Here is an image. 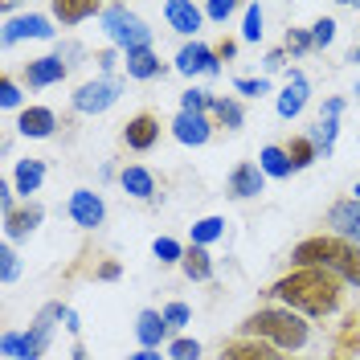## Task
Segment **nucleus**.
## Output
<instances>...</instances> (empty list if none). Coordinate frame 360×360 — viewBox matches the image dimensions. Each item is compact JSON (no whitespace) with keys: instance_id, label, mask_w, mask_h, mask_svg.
<instances>
[{"instance_id":"2","label":"nucleus","mask_w":360,"mask_h":360,"mask_svg":"<svg viewBox=\"0 0 360 360\" xmlns=\"http://www.w3.org/2000/svg\"><path fill=\"white\" fill-rule=\"evenodd\" d=\"M291 262H295V270L315 266V270L336 274L340 283L360 287V246H356V242H344V238H336V233H315V238H303V242L291 250Z\"/></svg>"},{"instance_id":"43","label":"nucleus","mask_w":360,"mask_h":360,"mask_svg":"<svg viewBox=\"0 0 360 360\" xmlns=\"http://www.w3.org/2000/svg\"><path fill=\"white\" fill-rule=\"evenodd\" d=\"M13 193H17L13 184H0V213H4V221L17 213V201H13Z\"/></svg>"},{"instance_id":"51","label":"nucleus","mask_w":360,"mask_h":360,"mask_svg":"<svg viewBox=\"0 0 360 360\" xmlns=\"http://www.w3.org/2000/svg\"><path fill=\"white\" fill-rule=\"evenodd\" d=\"M70 360H86V348H82V344H74V352H70Z\"/></svg>"},{"instance_id":"6","label":"nucleus","mask_w":360,"mask_h":360,"mask_svg":"<svg viewBox=\"0 0 360 360\" xmlns=\"http://www.w3.org/2000/svg\"><path fill=\"white\" fill-rule=\"evenodd\" d=\"M119 94H123V78H94V82H82V86L74 90V111L78 115H103L111 111L115 103H119Z\"/></svg>"},{"instance_id":"27","label":"nucleus","mask_w":360,"mask_h":360,"mask_svg":"<svg viewBox=\"0 0 360 360\" xmlns=\"http://www.w3.org/2000/svg\"><path fill=\"white\" fill-rule=\"evenodd\" d=\"M209 119H213V127L238 131V127L246 123V111H242V103H238V98H213V111H209Z\"/></svg>"},{"instance_id":"46","label":"nucleus","mask_w":360,"mask_h":360,"mask_svg":"<svg viewBox=\"0 0 360 360\" xmlns=\"http://www.w3.org/2000/svg\"><path fill=\"white\" fill-rule=\"evenodd\" d=\"M340 111H344V98H328L323 111H319V119H340Z\"/></svg>"},{"instance_id":"1","label":"nucleus","mask_w":360,"mask_h":360,"mask_svg":"<svg viewBox=\"0 0 360 360\" xmlns=\"http://www.w3.org/2000/svg\"><path fill=\"white\" fill-rule=\"evenodd\" d=\"M270 299H278L283 307H291L299 315H332L340 311V303H344V283H340L336 274H328V270H315V266H303V270H291V274H283L278 283H270Z\"/></svg>"},{"instance_id":"45","label":"nucleus","mask_w":360,"mask_h":360,"mask_svg":"<svg viewBox=\"0 0 360 360\" xmlns=\"http://www.w3.org/2000/svg\"><path fill=\"white\" fill-rule=\"evenodd\" d=\"M213 49H217V62H229V58L238 53V41H233V37H221V41L213 45Z\"/></svg>"},{"instance_id":"48","label":"nucleus","mask_w":360,"mask_h":360,"mask_svg":"<svg viewBox=\"0 0 360 360\" xmlns=\"http://www.w3.org/2000/svg\"><path fill=\"white\" fill-rule=\"evenodd\" d=\"M283 62H287V49H270V53H266V62H262V66H266V70H278Z\"/></svg>"},{"instance_id":"40","label":"nucleus","mask_w":360,"mask_h":360,"mask_svg":"<svg viewBox=\"0 0 360 360\" xmlns=\"http://www.w3.org/2000/svg\"><path fill=\"white\" fill-rule=\"evenodd\" d=\"M233 13H238V4H233V0H209V4H205V17H209V21H217V25H225Z\"/></svg>"},{"instance_id":"16","label":"nucleus","mask_w":360,"mask_h":360,"mask_svg":"<svg viewBox=\"0 0 360 360\" xmlns=\"http://www.w3.org/2000/svg\"><path fill=\"white\" fill-rule=\"evenodd\" d=\"M172 135H176L184 148H201V143H209V135H213V119L209 115H197V111H180L172 119Z\"/></svg>"},{"instance_id":"41","label":"nucleus","mask_w":360,"mask_h":360,"mask_svg":"<svg viewBox=\"0 0 360 360\" xmlns=\"http://www.w3.org/2000/svg\"><path fill=\"white\" fill-rule=\"evenodd\" d=\"M0 107H4V111H17V107H21V86H17L13 78L0 82Z\"/></svg>"},{"instance_id":"13","label":"nucleus","mask_w":360,"mask_h":360,"mask_svg":"<svg viewBox=\"0 0 360 360\" xmlns=\"http://www.w3.org/2000/svg\"><path fill=\"white\" fill-rule=\"evenodd\" d=\"M160 139V119L152 111H139L127 119V127H123V143L131 148V152H152Z\"/></svg>"},{"instance_id":"4","label":"nucleus","mask_w":360,"mask_h":360,"mask_svg":"<svg viewBox=\"0 0 360 360\" xmlns=\"http://www.w3.org/2000/svg\"><path fill=\"white\" fill-rule=\"evenodd\" d=\"M103 29H107L111 45H119L123 53H131V49H152V29L139 21L127 4H107V8H103Z\"/></svg>"},{"instance_id":"18","label":"nucleus","mask_w":360,"mask_h":360,"mask_svg":"<svg viewBox=\"0 0 360 360\" xmlns=\"http://www.w3.org/2000/svg\"><path fill=\"white\" fill-rule=\"evenodd\" d=\"M221 360H283V352H278L274 344H266V340L238 336L221 348Z\"/></svg>"},{"instance_id":"37","label":"nucleus","mask_w":360,"mask_h":360,"mask_svg":"<svg viewBox=\"0 0 360 360\" xmlns=\"http://www.w3.org/2000/svg\"><path fill=\"white\" fill-rule=\"evenodd\" d=\"M188 319H193V311H188V303H180V299H172V303L164 307V323H168L172 332L188 328Z\"/></svg>"},{"instance_id":"29","label":"nucleus","mask_w":360,"mask_h":360,"mask_svg":"<svg viewBox=\"0 0 360 360\" xmlns=\"http://www.w3.org/2000/svg\"><path fill=\"white\" fill-rule=\"evenodd\" d=\"M217 238H225V217H201L193 225V246H213Z\"/></svg>"},{"instance_id":"50","label":"nucleus","mask_w":360,"mask_h":360,"mask_svg":"<svg viewBox=\"0 0 360 360\" xmlns=\"http://www.w3.org/2000/svg\"><path fill=\"white\" fill-rule=\"evenodd\" d=\"M127 360H164L160 352H152V348H139V352H131Z\"/></svg>"},{"instance_id":"39","label":"nucleus","mask_w":360,"mask_h":360,"mask_svg":"<svg viewBox=\"0 0 360 360\" xmlns=\"http://www.w3.org/2000/svg\"><path fill=\"white\" fill-rule=\"evenodd\" d=\"M311 41H315V49H328V45L336 41V21H332V17L315 21L311 25Z\"/></svg>"},{"instance_id":"15","label":"nucleus","mask_w":360,"mask_h":360,"mask_svg":"<svg viewBox=\"0 0 360 360\" xmlns=\"http://www.w3.org/2000/svg\"><path fill=\"white\" fill-rule=\"evenodd\" d=\"M328 225H332V233L344 238V242H356L360 246V201L356 197H344L328 209Z\"/></svg>"},{"instance_id":"14","label":"nucleus","mask_w":360,"mask_h":360,"mask_svg":"<svg viewBox=\"0 0 360 360\" xmlns=\"http://www.w3.org/2000/svg\"><path fill=\"white\" fill-rule=\"evenodd\" d=\"M164 21L168 29H176L180 37H193L205 21V4H193V0H168L164 4ZM197 41V37H193Z\"/></svg>"},{"instance_id":"47","label":"nucleus","mask_w":360,"mask_h":360,"mask_svg":"<svg viewBox=\"0 0 360 360\" xmlns=\"http://www.w3.org/2000/svg\"><path fill=\"white\" fill-rule=\"evenodd\" d=\"M119 274H123V266H119V262H103V266H98V278H103V283H115Z\"/></svg>"},{"instance_id":"52","label":"nucleus","mask_w":360,"mask_h":360,"mask_svg":"<svg viewBox=\"0 0 360 360\" xmlns=\"http://www.w3.org/2000/svg\"><path fill=\"white\" fill-rule=\"evenodd\" d=\"M356 98H360V82H356Z\"/></svg>"},{"instance_id":"32","label":"nucleus","mask_w":360,"mask_h":360,"mask_svg":"<svg viewBox=\"0 0 360 360\" xmlns=\"http://www.w3.org/2000/svg\"><path fill=\"white\" fill-rule=\"evenodd\" d=\"M262 33H266L262 29V4H246L242 8V37L246 41H262Z\"/></svg>"},{"instance_id":"49","label":"nucleus","mask_w":360,"mask_h":360,"mask_svg":"<svg viewBox=\"0 0 360 360\" xmlns=\"http://www.w3.org/2000/svg\"><path fill=\"white\" fill-rule=\"evenodd\" d=\"M62 323H66L70 336H78V332H82V323H78V311H70V307H66V319H62Z\"/></svg>"},{"instance_id":"34","label":"nucleus","mask_w":360,"mask_h":360,"mask_svg":"<svg viewBox=\"0 0 360 360\" xmlns=\"http://www.w3.org/2000/svg\"><path fill=\"white\" fill-rule=\"evenodd\" d=\"M17 274H21V258H17V250L4 242V246H0V283H4V287H13V283H17Z\"/></svg>"},{"instance_id":"9","label":"nucleus","mask_w":360,"mask_h":360,"mask_svg":"<svg viewBox=\"0 0 360 360\" xmlns=\"http://www.w3.org/2000/svg\"><path fill=\"white\" fill-rule=\"evenodd\" d=\"M307 98H311V82H307V74H303V70H291V74H287V86L278 90L274 111H278V119H299L303 107H307Z\"/></svg>"},{"instance_id":"19","label":"nucleus","mask_w":360,"mask_h":360,"mask_svg":"<svg viewBox=\"0 0 360 360\" xmlns=\"http://www.w3.org/2000/svg\"><path fill=\"white\" fill-rule=\"evenodd\" d=\"M168 323H164V311H139V319H135V340H139V348H152V352H160V344L168 340Z\"/></svg>"},{"instance_id":"26","label":"nucleus","mask_w":360,"mask_h":360,"mask_svg":"<svg viewBox=\"0 0 360 360\" xmlns=\"http://www.w3.org/2000/svg\"><path fill=\"white\" fill-rule=\"evenodd\" d=\"M258 168L266 172V176H274V180H287L295 172V164H291V156H287V148H278V143H266L262 152H258Z\"/></svg>"},{"instance_id":"44","label":"nucleus","mask_w":360,"mask_h":360,"mask_svg":"<svg viewBox=\"0 0 360 360\" xmlns=\"http://www.w3.org/2000/svg\"><path fill=\"white\" fill-rule=\"evenodd\" d=\"M94 62H98V70H103V78H111V70H115L119 58H115V49H98V53H94Z\"/></svg>"},{"instance_id":"5","label":"nucleus","mask_w":360,"mask_h":360,"mask_svg":"<svg viewBox=\"0 0 360 360\" xmlns=\"http://www.w3.org/2000/svg\"><path fill=\"white\" fill-rule=\"evenodd\" d=\"M58 319H66V307L62 303H45L41 311L33 315V323H29V332H21V360H41L45 348H49V340H53V323Z\"/></svg>"},{"instance_id":"35","label":"nucleus","mask_w":360,"mask_h":360,"mask_svg":"<svg viewBox=\"0 0 360 360\" xmlns=\"http://www.w3.org/2000/svg\"><path fill=\"white\" fill-rule=\"evenodd\" d=\"M283 49H287V53H295V58L311 53V49H315L311 29H287V37H283Z\"/></svg>"},{"instance_id":"22","label":"nucleus","mask_w":360,"mask_h":360,"mask_svg":"<svg viewBox=\"0 0 360 360\" xmlns=\"http://www.w3.org/2000/svg\"><path fill=\"white\" fill-rule=\"evenodd\" d=\"M123 70H127V78H135V82H148V78L164 74V62L156 58V49H131L123 58Z\"/></svg>"},{"instance_id":"23","label":"nucleus","mask_w":360,"mask_h":360,"mask_svg":"<svg viewBox=\"0 0 360 360\" xmlns=\"http://www.w3.org/2000/svg\"><path fill=\"white\" fill-rule=\"evenodd\" d=\"M41 180H45V160H33V156H25L21 164H17V172H13V188L21 193L25 201L41 188Z\"/></svg>"},{"instance_id":"28","label":"nucleus","mask_w":360,"mask_h":360,"mask_svg":"<svg viewBox=\"0 0 360 360\" xmlns=\"http://www.w3.org/2000/svg\"><path fill=\"white\" fill-rule=\"evenodd\" d=\"M287 156H291L295 172H303V168H311L315 160H319V148L311 143V135H291L287 139Z\"/></svg>"},{"instance_id":"25","label":"nucleus","mask_w":360,"mask_h":360,"mask_svg":"<svg viewBox=\"0 0 360 360\" xmlns=\"http://www.w3.org/2000/svg\"><path fill=\"white\" fill-rule=\"evenodd\" d=\"M180 270H184V278H188V283H209V278H213V258H209V250H205V246H188V250H184Z\"/></svg>"},{"instance_id":"20","label":"nucleus","mask_w":360,"mask_h":360,"mask_svg":"<svg viewBox=\"0 0 360 360\" xmlns=\"http://www.w3.org/2000/svg\"><path fill=\"white\" fill-rule=\"evenodd\" d=\"M119 184H123V193L135 197V201H152V197H156V176H152L148 168H139V164H127V168L119 172Z\"/></svg>"},{"instance_id":"12","label":"nucleus","mask_w":360,"mask_h":360,"mask_svg":"<svg viewBox=\"0 0 360 360\" xmlns=\"http://www.w3.org/2000/svg\"><path fill=\"white\" fill-rule=\"evenodd\" d=\"M66 74H70V66L62 62V58H58V53H45V58H33V62H25V86H33V90L58 86Z\"/></svg>"},{"instance_id":"11","label":"nucleus","mask_w":360,"mask_h":360,"mask_svg":"<svg viewBox=\"0 0 360 360\" xmlns=\"http://www.w3.org/2000/svg\"><path fill=\"white\" fill-rule=\"evenodd\" d=\"M66 209H70V217H74V225H78V229H98V225H103V217H107V205H103V197H98V193H90V188H74Z\"/></svg>"},{"instance_id":"24","label":"nucleus","mask_w":360,"mask_h":360,"mask_svg":"<svg viewBox=\"0 0 360 360\" xmlns=\"http://www.w3.org/2000/svg\"><path fill=\"white\" fill-rule=\"evenodd\" d=\"M53 17L62 25H82L90 17H103V8L94 0H53Z\"/></svg>"},{"instance_id":"30","label":"nucleus","mask_w":360,"mask_h":360,"mask_svg":"<svg viewBox=\"0 0 360 360\" xmlns=\"http://www.w3.org/2000/svg\"><path fill=\"white\" fill-rule=\"evenodd\" d=\"M336 135H340V119H319L315 131H311V143L323 156H332V152H336Z\"/></svg>"},{"instance_id":"31","label":"nucleus","mask_w":360,"mask_h":360,"mask_svg":"<svg viewBox=\"0 0 360 360\" xmlns=\"http://www.w3.org/2000/svg\"><path fill=\"white\" fill-rule=\"evenodd\" d=\"M213 98L217 94H209L205 86H188L180 94V111H197V115H209L213 111Z\"/></svg>"},{"instance_id":"21","label":"nucleus","mask_w":360,"mask_h":360,"mask_svg":"<svg viewBox=\"0 0 360 360\" xmlns=\"http://www.w3.org/2000/svg\"><path fill=\"white\" fill-rule=\"evenodd\" d=\"M41 217H45V209H41L37 201H29L25 209H17V213L4 221V238H8V242H17V238H29V233L41 225Z\"/></svg>"},{"instance_id":"42","label":"nucleus","mask_w":360,"mask_h":360,"mask_svg":"<svg viewBox=\"0 0 360 360\" xmlns=\"http://www.w3.org/2000/svg\"><path fill=\"white\" fill-rule=\"evenodd\" d=\"M0 356L21 360V332H4V336H0Z\"/></svg>"},{"instance_id":"17","label":"nucleus","mask_w":360,"mask_h":360,"mask_svg":"<svg viewBox=\"0 0 360 360\" xmlns=\"http://www.w3.org/2000/svg\"><path fill=\"white\" fill-rule=\"evenodd\" d=\"M17 131L25 139H49V135L58 131V115L49 111V107H25L17 115Z\"/></svg>"},{"instance_id":"33","label":"nucleus","mask_w":360,"mask_h":360,"mask_svg":"<svg viewBox=\"0 0 360 360\" xmlns=\"http://www.w3.org/2000/svg\"><path fill=\"white\" fill-rule=\"evenodd\" d=\"M184 250H188V246H180L176 238H156V242H152V254H156L164 266H172V262H184Z\"/></svg>"},{"instance_id":"3","label":"nucleus","mask_w":360,"mask_h":360,"mask_svg":"<svg viewBox=\"0 0 360 360\" xmlns=\"http://www.w3.org/2000/svg\"><path fill=\"white\" fill-rule=\"evenodd\" d=\"M242 336L266 340V344H274L278 352H299V348H307L311 328H307V319H303L299 311H291V307H262V311L246 315Z\"/></svg>"},{"instance_id":"10","label":"nucleus","mask_w":360,"mask_h":360,"mask_svg":"<svg viewBox=\"0 0 360 360\" xmlns=\"http://www.w3.org/2000/svg\"><path fill=\"white\" fill-rule=\"evenodd\" d=\"M266 188V172L254 164V160H242L233 172H229V180H225V193L233 197V201H250V197H258Z\"/></svg>"},{"instance_id":"38","label":"nucleus","mask_w":360,"mask_h":360,"mask_svg":"<svg viewBox=\"0 0 360 360\" xmlns=\"http://www.w3.org/2000/svg\"><path fill=\"white\" fill-rule=\"evenodd\" d=\"M233 90L246 98H262V94H270V78H233Z\"/></svg>"},{"instance_id":"7","label":"nucleus","mask_w":360,"mask_h":360,"mask_svg":"<svg viewBox=\"0 0 360 360\" xmlns=\"http://www.w3.org/2000/svg\"><path fill=\"white\" fill-rule=\"evenodd\" d=\"M53 25H49V17H41V13H21V17H8L4 21V33H0V45L4 49H13L17 41H25V37H37V41H53Z\"/></svg>"},{"instance_id":"36","label":"nucleus","mask_w":360,"mask_h":360,"mask_svg":"<svg viewBox=\"0 0 360 360\" xmlns=\"http://www.w3.org/2000/svg\"><path fill=\"white\" fill-rule=\"evenodd\" d=\"M168 360H201V344L188 336H176L168 344Z\"/></svg>"},{"instance_id":"8","label":"nucleus","mask_w":360,"mask_h":360,"mask_svg":"<svg viewBox=\"0 0 360 360\" xmlns=\"http://www.w3.org/2000/svg\"><path fill=\"white\" fill-rule=\"evenodd\" d=\"M176 70L184 78H193V74H209V78H217L221 74V62H217V49L205 41H184L176 53Z\"/></svg>"}]
</instances>
